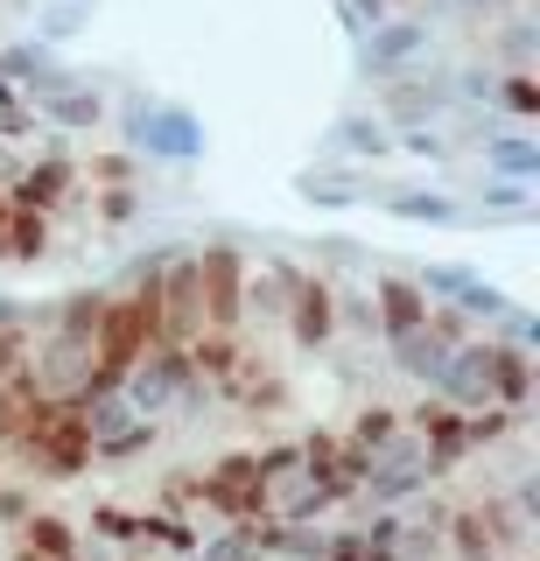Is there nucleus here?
Listing matches in <instances>:
<instances>
[{
	"mask_svg": "<svg viewBox=\"0 0 540 561\" xmlns=\"http://www.w3.org/2000/svg\"><path fill=\"white\" fill-rule=\"evenodd\" d=\"M295 197H309L317 210H352V204H365V175L358 169H302Z\"/></svg>",
	"mask_w": 540,
	"mask_h": 561,
	"instance_id": "4468645a",
	"label": "nucleus"
},
{
	"mask_svg": "<svg viewBox=\"0 0 540 561\" xmlns=\"http://www.w3.org/2000/svg\"><path fill=\"white\" fill-rule=\"evenodd\" d=\"M28 548H36V554H71V526H64V519H28Z\"/></svg>",
	"mask_w": 540,
	"mask_h": 561,
	"instance_id": "393cba45",
	"label": "nucleus"
},
{
	"mask_svg": "<svg viewBox=\"0 0 540 561\" xmlns=\"http://www.w3.org/2000/svg\"><path fill=\"white\" fill-rule=\"evenodd\" d=\"M282 316H288V337L302 344V351H323L330 337H337V295H330L323 274H302V267H295Z\"/></svg>",
	"mask_w": 540,
	"mask_h": 561,
	"instance_id": "423d86ee",
	"label": "nucleus"
},
{
	"mask_svg": "<svg viewBox=\"0 0 540 561\" xmlns=\"http://www.w3.org/2000/svg\"><path fill=\"white\" fill-rule=\"evenodd\" d=\"M337 14H344V28H352V35H365V28L387 22V0H337Z\"/></svg>",
	"mask_w": 540,
	"mask_h": 561,
	"instance_id": "a878e982",
	"label": "nucleus"
},
{
	"mask_svg": "<svg viewBox=\"0 0 540 561\" xmlns=\"http://www.w3.org/2000/svg\"><path fill=\"white\" fill-rule=\"evenodd\" d=\"M134 204H141V197H134V190H119V183L106 190V197H99V210H106V225H127V218H134Z\"/></svg>",
	"mask_w": 540,
	"mask_h": 561,
	"instance_id": "cd10ccee",
	"label": "nucleus"
},
{
	"mask_svg": "<svg viewBox=\"0 0 540 561\" xmlns=\"http://www.w3.org/2000/svg\"><path fill=\"white\" fill-rule=\"evenodd\" d=\"M492 337H498V344H513V351H533V344H540V316L513 302V309H505L498 323H492Z\"/></svg>",
	"mask_w": 540,
	"mask_h": 561,
	"instance_id": "5701e85b",
	"label": "nucleus"
},
{
	"mask_svg": "<svg viewBox=\"0 0 540 561\" xmlns=\"http://www.w3.org/2000/svg\"><path fill=\"white\" fill-rule=\"evenodd\" d=\"M43 245H49V210L8 204V260H43Z\"/></svg>",
	"mask_w": 540,
	"mask_h": 561,
	"instance_id": "f3484780",
	"label": "nucleus"
},
{
	"mask_svg": "<svg viewBox=\"0 0 540 561\" xmlns=\"http://www.w3.org/2000/svg\"><path fill=\"white\" fill-rule=\"evenodd\" d=\"M365 295H372V316H379V337H400V330L428 323V295L414 288V274H372L365 280Z\"/></svg>",
	"mask_w": 540,
	"mask_h": 561,
	"instance_id": "1a4fd4ad",
	"label": "nucleus"
},
{
	"mask_svg": "<svg viewBox=\"0 0 540 561\" xmlns=\"http://www.w3.org/2000/svg\"><path fill=\"white\" fill-rule=\"evenodd\" d=\"M533 43H540V28L519 14V22H505V35L492 43V57H498L505 70H533Z\"/></svg>",
	"mask_w": 540,
	"mask_h": 561,
	"instance_id": "412c9836",
	"label": "nucleus"
},
{
	"mask_svg": "<svg viewBox=\"0 0 540 561\" xmlns=\"http://www.w3.org/2000/svg\"><path fill=\"white\" fill-rule=\"evenodd\" d=\"M400 428H407V421H400L393 408H365V414L352 421V435H344V443H352L358 456H372V449H387V443H393Z\"/></svg>",
	"mask_w": 540,
	"mask_h": 561,
	"instance_id": "aec40b11",
	"label": "nucleus"
},
{
	"mask_svg": "<svg viewBox=\"0 0 540 561\" xmlns=\"http://www.w3.org/2000/svg\"><path fill=\"white\" fill-rule=\"evenodd\" d=\"M92 8H99V0H43V8H36V35H43V43H71L78 22H92Z\"/></svg>",
	"mask_w": 540,
	"mask_h": 561,
	"instance_id": "6ab92c4d",
	"label": "nucleus"
},
{
	"mask_svg": "<svg viewBox=\"0 0 540 561\" xmlns=\"http://www.w3.org/2000/svg\"><path fill=\"white\" fill-rule=\"evenodd\" d=\"M119 127H127V148L141 162H197L204 154V119L189 105H162V99L134 92L119 105Z\"/></svg>",
	"mask_w": 540,
	"mask_h": 561,
	"instance_id": "f257e3e1",
	"label": "nucleus"
},
{
	"mask_svg": "<svg viewBox=\"0 0 540 561\" xmlns=\"http://www.w3.org/2000/svg\"><path fill=\"white\" fill-rule=\"evenodd\" d=\"M527 190L533 183H505V175H492V183H484V210H527Z\"/></svg>",
	"mask_w": 540,
	"mask_h": 561,
	"instance_id": "bb28decb",
	"label": "nucleus"
},
{
	"mask_svg": "<svg viewBox=\"0 0 540 561\" xmlns=\"http://www.w3.org/2000/svg\"><path fill=\"white\" fill-rule=\"evenodd\" d=\"M323 154H344V162H379L393 154V127L379 113H337L323 134Z\"/></svg>",
	"mask_w": 540,
	"mask_h": 561,
	"instance_id": "9b49d317",
	"label": "nucleus"
},
{
	"mask_svg": "<svg viewBox=\"0 0 540 561\" xmlns=\"http://www.w3.org/2000/svg\"><path fill=\"white\" fill-rule=\"evenodd\" d=\"M422 57H428V22H414V14H407V22H393V14H387L379 28L358 35V70H365V78H379V84L400 78V70H414Z\"/></svg>",
	"mask_w": 540,
	"mask_h": 561,
	"instance_id": "7ed1b4c3",
	"label": "nucleus"
},
{
	"mask_svg": "<svg viewBox=\"0 0 540 561\" xmlns=\"http://www.w3.org/2000/svg\"><path fill=\"white\" fill-rule=\"evenodd\" d=\"M428 393L449 400V408H463V414L492 408V337H463L457 351H449V365L435 373Z\"/></svg>",
	"mask_w": 540,
	"mask_h": 561,
	"instance_id": "39448f33",
	"label": "nucleus"
},
{
	"mask_svg": "<svg viewBox=\"0 0 540 561\" xmlns=\"http://www.w3.org/2000/svg\"><path fill=\"white\" fill-rule=\"evenodd\" d=\"M22 99L36 105V119H49V127H64V134H92L99 119H106V99H99L71 64H64L57 78L43 84V92H22Z\"/></svg>",
	"mask_w": 540,
	"mask_h": 561,
	"instance_id": "6e6552de",
	"label": "nucleus"
},
{
	"mask_svg": "<svg viewBox=\"0 0 540 561\" xmlns=\"http://www.w3.org/2000/svg\"><path fill=\"white\" fill-rule=\"evenodd\" d=\"M239 288H246V260L232 245H204L197 253V295H204V330H239Z\"/></svg>",
	"mask_w": 540,
	"mask_h": 561,
	"instance_id": "20e7f679",
	"label": "nucleus"
},
{
	"mask_svg": "<svg viewBox=\"0 0 540 561\" xmlns=\"http://www.w3.org/2000/svg\"><path fill=\"white\" fill-rule=\"evenodd\" d=\"M387 210L407 218V225H463V204L449 197V190H393Z\"/></svg>",
	"mask_w": 540,
	"mask_h": 561,
	"instance_id": "dca6fc26",
	"label": "nucleus"
},
{
	"mask_svg": "<svg viewBox=\"0 0 540 561\" xmlns=\"http://www.w3.org/2000/svg\"><path fill=\"white\" fill-rule=\"evenodd\" d=\"M64 70V57H57V43H0V78L14 84V92H43L49 78Z\"/></svg>",
	"mask_w": 540,
	"mask_h": 561,
	"instance_id": "f8f14e48",
	"label": "nucleus"
},
{
	"mask_svg": "<svg viewBox=\"0 0 540 561\" xmlns=\"http://www.w3.org/2000/svg\"><path fill=\"white\" fill-rule=\"evenodd\" d=\"M527 400H533V358L492 337V408H513L519 414Z\"/></svg>",
	"mask_w": 540,
	"mask_h": 561,
	"instance_id": "2eb2a0df",
	"label": "nucleus"
},
{
	"mask_svg": "<svg viewBox=\"0 0 540 561\" xmlns=\"http://www.w3.org/2000/svg\"><path fill=\"white\" fill-rule=\"evenodd\" d=\"M393 148H400V154H422V162H443L449 140L435 134V127H400V134H393Z\"/></svg>",
	"mask_w": 540,
	"mask_h": 561,
	"instance_id": "b1692460",
	"label": "nucleus"
},
{
	"mask_svg": "<svg viewBox=\"0 0 540 561\" xmlns=\"http://www.w3.org/2000/svg\"><path fill=\"white\" fill-rule=\"evenodd\" d=\"M492 105H505L513 119H533V113H540V84H533V70H513L505 84H492Z\"/></svg>",
	"mask_w": 540,
	"mask_h": 561,
	"instance_id": "4be33fe9",
	"label": "nucleus"
},
{
	"mask_svg": "<svg viewBox=\"0 0 540 561\" xmlns=\"http://www.w3.org/2000/svg\"><path fill=\"white\" fill-rule=\"evenodd\" d=\"M484 169L505 183H540V140L533 134H484Z\"/></svg>",
	"mask_w": 540,
	"mask_h": 561,
	"instance_id": "ddd939ff",
	"label": "nucleus"
},
{
	"mask_svg": "<svg viewBox=\"0 0 540 561\" xmlns=\"http://www.w3.org/2000/svg\"><path fill=\"white\" fill-rule=\"evenodd\" d=\"M443 113H457V99H449V70H435V78H387V99H379V119L400 134V127H435Z\"/></svg>",
	"mask_w": 540,
	"mask_h": 561,
	"instance_id": "0eeeda50",
	"label": "nucleus"
},
{
	"mask_svg": "<svg viewBox=\"0 0 540 561\" xmlns=\"http://www.w3.org/2000/svg\"><path fill=\"white\" fill-rule=\"evenodd\" d=\"M78 162L71 154H43V162H28V169H14V190H8V204H28V210H57L64 197L78 190Z\"/></svg>",
	"mask_w": 540,
	"mask_h": 561,
	"instance_id": "9d476101",
	"label": "nucleus"
},
{
	"mask_svg": "<svg viewBox=\"0 0 540 561\" xmlns=\"http://www.w3.org/2000/svg\"><path fill=\"white\" fill-rule=\"evenodd\" d=\"M414 288H422L428 302H449L457 316H470V323H484V330L513 309V295L492 288L478 267H457V260H428V267H414Z\"/></svg>",
	"mask_w": 540,
	"mask_h": 561,
	"instance_id": "f03ea898",
	"label": "nucleus"
},
{
	"mask_svg": "<svg viewBox=\"0 0 540 561\" xmlns=\"http://www.w3.org/2000/svg\"><path fill=\"white\" fill-rule=\"evenodd\" d=\"M422 8H435V14H478V0H422Z\"/></svg>",
	"mask_w": 540,
	"mask_h": 561,
	"instance_id": "7c9ffc66",
	"label": "nucleus"
},
{
	"mask_svg": "<svg viewBox=\"0 0 540 561\" xmlns=\"http://www.w3.org/2000/svg\"><path fill=\"white\" fill-rule=\"evenodd\" d=\"M8 323H36V309L14 302V295H0V330H8Z\"/></svg>",
	"mask_w": 540,
	"mask_h": 561,
	"instance_id": "c756f323",
	"label": "nucleus"
},
{
	"mask_svg": "<svg viewBox=\"0 0 540 561\" xmlns=\"http://www.w3.org/2000/svg\"><path fill=\"white\" fill-rule=\"evenodd\" d=\"M449 540H457V561H492V554H498V534H492V519H484V505H470V513H457V526H449Z\"/></svg>",
	"mask_w": 540,
	"mask_h": 561,
	"instance_id": "a211bd4d",
	"label": "nucleus"
},
{
	"mask_svg": "<svg viewBox=\"0 0 540 561\" xmlns=\"http://www.w3.org/2000/svg\"><path fill=\"white\" fill-rule=\"evenodd\" d=\"M134 175V154H99L92 162V183H127Z\"/></svg>",
	"mask_w": 540,
	"mask_h": 561,
	"instance_id": "c85d7f7f",
	"label": "nucleus"
}]
</instances>
